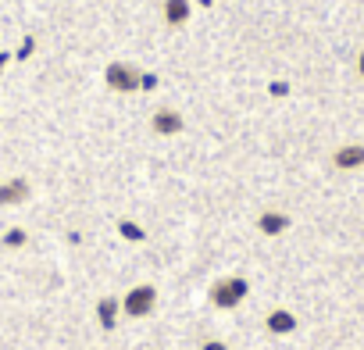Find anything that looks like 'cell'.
Masks as SVG:
<instances>
[{"label":"cell","mask_w":364,"mask_h":350,"mask_svg":"<svg viewBox=\"0 0 364 350\" xmlns=\"http://www.w3.org/2000/svg\"><path fill=\"white\" fill-rule=\"evenodd\" d=\"M104 79H107V86L114 90V93H136V90H154V75H146V72H139L136 65H125V61H111L107 68H104Z\"/></svg>","instance_id":"obj_1"},{"label":"cell","mask_w":364,"mask_h":350,"mask_svg":"<svg viewBox=\"0 0 364 350\" xmlns=\"http://www.w3.org/2000/svg\"><path fill=\"white\" fill-rule=\"evenodd\" d=\"M247 293H250V282H247L243 275H225V279H218V282L208 290V297H211V304H215L218 311L240 307V304L247 300Z\"/></svg>","instance_id":"obj_2"},{"label":"cell","mask_w":364,"mask_h":350,"mask_svg":"<svg viewBox=\"0 0 364 350\" xmlns=\"http://www.w3.org/2000/svg\"><path fill=\"white\" fill-rule=\"evenodd\" d=\"M154 307H157V290H154L150 282L132 286V290L122 297V314H129V318H146Z\"/></svg>","instance_id":"obj_3"},{"label":"cell","mask_w":364,"mask_h":350,"mask_svg":"<svg viewBox=\"0 0 364 350\" xmlns=\"http://www.w3.org/2000/svg\"><path fill=\"white\" fill-rule=\"evenodd\" d=\"M150 129H154L157 136H178L182 129H186V118H182L175 107H157V111L150 115Z\"/></svg>","instance_id":"obj_4"},{"label":"cell","mask_w":364,"mask_h":350,"mask_svg":"<svg viewBox=\"0 0 364 350\" xmlns=\"http://www.w3.org/2000/svg\"><path fill=\"white\" fill-rule=\"evenodd\" d=\"M332 164H336L339 171H357V168H364V143H343V147H336V150H332Z\"/></svg>","instance_id":"obj_5"},{"label":"cell","mask_w":364,"mask_h":350,"mask_svg":"<svg viewBox=\"0 0 364 350\" xmlns=\"http://www.w3.org/2000/svg\"><path fill=\"white\" fill-rule=\"evenodd\" d=\"M286 229H289V215H286V211H261V215H257V233H261V236L275 240V236H282Z\"/></svg>","instance_id":"obj_6"},{"label":"cell","mask_w":364,"mask_h":350,"mask_svg":"<svg viewBox=\"0 0 364 350\" xmlns=\"http://www.w3.org/2000/svg\"><path fill=\"white\" fill-rule=\"evenodd\" d=\"M264 329H268L272 336H289V332L296 329V314H293V311H286V307H275V311H268Z\"/></svg>","instance_id":"obj_7"},{"label":"cell","mask_w":364,"mask_h":350,"mask_svg":"<svg viewBox=\"0 0 364 350\" xmlns=\"http://www.w3.org/2000/svg\"><path fill=\"white\" fill-rule=\"evenodd\" d=\"M161 11H164V22H168L171 29H182V26L190 22V15H193L190 0H164V4H161Z\"/></svg>","instance_id":"obj_8"},{"label":"cell","mask_w":364,"mask_h":350,"mask_svg":"<svg viewBox=\"0 0 364 350\" xmlns=\"http://www.w3.org/2000/svg\"><path fill=\"white\" fill-rule=\"evenodd\" d=\"M29 193H33V186H29L26 179H8V183H0V204H4V208L29 201Z\"/></svg>","instance_id":"obj_9"},{"label":"cell","mask_w":364,"mask_h":350,"mask_svg":"<svg viewBox=\"0 0 364 350\" xmlns=\"http://www.w3.org/2000/svg\"><path fill=\"white\" fill-rule=\"evenodd\" d=\"M118 314H122V300L118 297H100L97 300V322H100V329H114L118 325Z\"/></svg>","instance_id":"obj_10"},{"label":"cell","mask_w":364,"mask_h":350,"mask_svg":"<svg viewBox=\"0 0 364 350\" xmlns=\"http://www.w3.org/2000/svg\"><path fill=\"white\" fill-rule=\"evenodd\" d=\"M118 233H122L129 243H143V240H146V233H143L132 218H122V222H118Z\"/></svg>","instance_id":"obj_11"},{"label":"cell","mask_w":364,"mask_h":350,"mask_svg":"<svg viewBox=\"0 0 364 350\" xmlns=\"http://www.w3.org/2000/svg\"><path fill=\"white\" fill-rule=\"evenodd\" d=\"M26 243H29V233H26V229H8V233H4V247H8V250H18V247H26Z\"/></svg>","instance_id":"obj_12"},{"label":"cell","mask_w":364,"mask_h":350,"mask_svg":"<svg viewBox=\"0 0 364 350\" xmlns=\"http://www.w3.org/2000/svg\"><path fill=\"white\" fill-rule=\"evenodd\" d=\"M200 350H229V343H222V339H208Z\"/></svg>","instance_id":"obj_13"},{"label":"cell","mask_w":364,"mask_h":350,"mask_svg":"<svg viewBox=\"0 0 364 350\" xmlns=\"http://www.w3.org/2000/svg\"><path fill=\"white\" fill-rule=\"evenodd\" d=\"M33 47H36V40H26V43H22V51H18V58H29V54H33Z\"/></svg>","instance_id":"obj_14"},{"label":"cell","mask_w":364,"mask_h":350,"mask_svg":"<svg viewBox=\"0 0 364 350\" xmlns=\"http://www.w3.org/2000/svg\"><path fill=\"white\" fill-rule=\"evenodd\" d=\"M4 65H8V58H4V54H0V68H4Z\"/></svg>","instance_id":"obj_15"},{"label":"cell","mask_w":364,"mask_h":350,"mask_svg":"<svg viewBox=\"0 0 364 350\" xmlns=\"http://www.w3.org/2000/svg\"><path fill=\"white\" fill-rule=\"evenodd\" d=\"M360 75H364V54H360Z\"/></svg>","instance_id":"obj_16"}]
</instances>
